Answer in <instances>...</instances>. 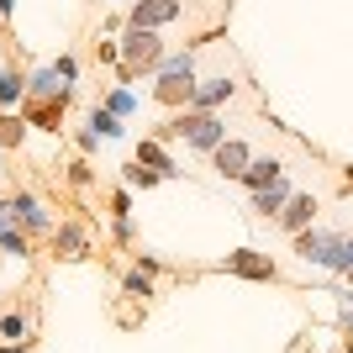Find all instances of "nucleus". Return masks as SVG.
I'll return each mask as SVG.
<instances>
[{"instance_id":"nucleus-1","label":"nucleus","mask_w":353,"mask_h":353,"mask_svg":"<svg viewBox=\"0 0 353 353\" xmlns=\"http://www.w3.org/2000/svg\"><path fill=\"white\" fill-rule=\"evenodd\" d=\"M117 43H121V74H127V79H132V74H143V69L153 74V69H159V59L169 53V48H163V37H159V32H148V27H127Z\"/></svg>"},{"instance_id":"nucleus-2","label":"nucleus","mask_w":353,"mask_h":353,"mask_svg":"<svg viewBox=\"0 0 353 353\" xmlns=\"http://www.w3.org/2000/svg\"><path fill=\"white\" fill-rule=\"evenodd\" d=\"M48 243H53V259H63V264H85L90 253H95V232H90L85 216H63Z\"/></svg>"},{"instance_id":"nucleus-3","label":"nucleus","mask_w":353,"mask_h":353,"mask_svg":"<svg viewBox=\"0 0 353 353\" xmlns=\"http://www.w3.org/2000/svg\"><path fill=\"white\" fill-rule=\"evenodd\" d=\"M216 269H221V274H232V280H259V285L280 280V264H274L269 253H259V248H237V253H227Z\"/></svg>"},{"instance_id":"nucleus-4","label":"nucleus","mask_w":353,"mask_h":353,"mask_svg":"<svg viewBox=\"0 0 353 353\" xmlns=\"http://www.w3.org/2000/svg\"><path fill=\"white\" fill-rule=\"evenodd\" d=\"M11 211H16V227L32 237H53V211L43 206V195H32V190H11Z\"/></svg>"},{"instance_id":"nucleus-5","label":"nucleus","mask_w":353,"mask_h":353,"mask_svg":"<svg viewBox=\"0 0 353 353\" xmlns=\"http://www.w3.org/2000/svg\"><path fill=\"white\" fill-rule=\"evenodd\" d=\"M185 16V0H132V11H127V27H148L159 32L169 27V21H179Z\"/></svg>"},{"instance_id":"nucleus-6","label":"nucleus","mask_w":353,"mask_h":353,"mask_svg":"<svg viewBox=\"0 0 353 353\" xmlns=\"http://www.w3.org/2000/svg\"><path fill=\"white\" fill-rule=\"evenodd\" d=\"M195 85H201L195 74H159V85H153V101L169 105V111H190Z\"/></svg>"},{"instance_id":"nucleus-7","label":"nucleus","mask_w":353,"mask_h":353,"mask_svg":"<svg viewBox=\"0 0 353 353\" xmlns=\"http://www.w3.org/2000/svg\"><path fill=\"white\" fill-rule=\"evenodd\" d=\"M63 111H69V95H53V101H21V117H27V127H37V132H59L63 127Z\"/></svg>"},{"instance_id":"nucleus-8","label":"nucleus","mask_w":353,"mask_h":353,"mask_svg":"<svg viewBox=\"0 0 353 353\" xmlns=\"http://www.w3.org/2000/svg\"><path fill=\"white\" fill-rule=\"evenodd\" d=\"M32 316L27 311H6V316H0V353H27L32 348Z\"/></svg>"},{"instance_id":"nucleus-9","label":"nucleus","mask_w":353,"mask_h":353,"mask_svg":"<svg viewBox=\"0 0 353 353\" xmlns=\"http://www.w3.org/2000/svg\"><path fill=\"white\" fill-rule=\"evenodd\" d=\"M248 159H253V148H248V143H237V137H227V143L211 153V163H216V174H221V179H243Z\"/></svg>"},{"instance_id":"nucleus-10","label":"nucleus","mask_w":353,"mask_h":353,"mask_svg":"<svg viewBox=\"0 0 353 353\" xmlns=\"http://www.w3.org/2000/svg\"><path fill=\"white\" fill-rule=\"evenodd\" d=\"M290 195H295V190L285 185V174H280L274 185H264V190H248V201H253V211H259L264 221H274V216L285 211V201H290Z\"/></svg>"},{"instance_id":"nucleus-11","label":"nucleus","mask_w":353,"mask_h":353,"mask_svg":"<svg viewBox=\"0 0 353 353\" xmlns=\"http://www.w3.org/2000/svg\"><path fill=\"white\" fill-rule=\"evenodd\" d=\"M232 79H227V74H216V79H201V85H195V101H190V111H216V105H227L232 101Z\"/></svg>"},{"instance_id":"nucleus-12","label":"nucleus","mask_w":353,"mask_h":353,"mask_svg":"<svg viewBox=\"0 0 353 353\" xmlns=\"http://www.w3.org/2000/svg\"><path fill=\"white\" fill-rule=\"evenodd\" d=\"M27 95H32V101H53V95H74V85H63L53 63H43V69L27 74Z\"/></svg>"},{"instance_id":"nucleus-13","label":"nucleus","mask_w":353,"mask_h":353,"mask_svg":"<svg viewBox=\"0 0 353 353\" xmlns=\"http://www.w3.org/2000/svg\"><path fill=\"white\" fill-rule=\"evenodd\" d=\"M311 216H316V201H311V195H290V201H285V211L274 221H280V232H306L311 227Z\"/></svg>"},{"instance_id":"nucleus-14","label":"nucleus","mask_w":353,"mask_h":353,"mask_svg":"<svg viewBox=\"0 0 353 353\" xmlns=\"http://www.w3.org/2000/svg\"><path fill=\"white\" fill-rule=\"evenodd\" d=\"M137 163H148V169H159L163 179H174V174H185L174 159H169V148L159 143V137H137Z\"/></svg>"},{"instance_id":"nucleus-15","label":"nucleus","mask_w":353,"mask_h":353,"mask_svg":"<svg viewBox=\"0 0 353 353\" xmlns=\"http://www.w3.org/2000/svg\"><path fill=\"white\" fill-rule=\"evenodd\" d=\"M21 101H27V74L16 69V63H6L0 69V111H16Z\"/></svg>"},{"instance_id":"nucleus-16","label":"nucleus","mask_w":353,"mask_h":353,"mask_svg":"<svg viewBox=\"0 0 353 353\" xmlns=\"http://www.w3.org/2000/svg\"><path fill=\"white\" fill-rule=\"evenodd\" d=\"M285 174L280 159H248V169H243V185L248 190H264V185H274V179Z\"/></svg>"},{"instance_id":"nucleus-17","label":"nucleus","mask_w":353,"mask_h":353,"mask_svg":"<svg viewBox=\"0 0 353 353\" xmlns=\"http://www.w3.org/2000/svg\"><path fill=\"white\" fill-rule=\"evenodd\" d=\"M121 295L137 301V306H148V301H153V274H148L143 264H132L127 274H121Z\"/></svg>"},{"instance_id":"nucleus-18","label":"nucleus","mask_w":353,"mask_h":353,"mask_svg":"<svg viewBox=\"0 0 353 353\" xmlns=\"http://www.w3.org/2000/svg\"><path fill=\"white\" fill-rule=\"evenodd\" d=\"M27 117H21V111H0V148H6V153H11V148H21L27 143Z\"/></svg>"},{"instance_id":"nucleus-19","label":"nucleus","mask_w":353,"mask_h":353,"mask_svg":"<svg viewBox=\"0 0 353 353\" xmlns=\"http://www.w3.org/2000/svg\"><path fill=\"white\" fill-rule=\"evenodd\" d=\"M85 127H95L101 137H127V121L111 111V105H90V117H85Z\"/></svg>"},{"instance_id":"nucleus-20","label":"nucleus","mask_w":353,"mask_h":353,"mask_svg":"<svg viewBox=\"0 0 353 353\" xmlns=\"http://www.w3.org/2000/svg\"><path fill=\"white\" fill-rule=\"evenodd\" d=\"M0 253H11V259H27L32 253V232H21V227H0Z\"/></svg>"},{"instance_id":"nucleus-21","label":"nucleus","mask_w":353,"mask_h":353,"mask_svg":"<svg viewBox=\"0 0 353 353\" xmlns=\"http://www.w3.org/2000/svg\"><path fill=\"white\" fill-rule=\"evenodd\" d=\"M121 185H127V190H153V185H163V174H159V169H148V163H127Z\"/></svg>"},{"instance_id":"nucleus-22","label":"nucleus","mask_w":353,"mask_h":353,"mask_svg":"<svg viewBox=\"0 0 353 353\" xmlns=\"http://www.w3.org/2000/svg\"><path fill=\"white\" fill-rule=\"evenodd\" d=\"M322 248H327V232H316V227L295 232V253H301L306 264H316V259H322Z\"/></svg>"},{"instance_id":"nucleus-23","label":"nucleus","mask_w":353,"mask_h":353,"mask_svg":"<svg viewBox=\"0 0 353 353\" xmlns=\"http://www.w3.org/2000/svg\"><path fill=\"white\" fill-rule=\"evenodd\" d=\"M153 74H195V48H179V53H163Z\"/></svg>"},{"instance_id":"nucleus-24","label":"nucleus","mask_w":353,"mask_h":353,"mask_svg":"<svg viewBox=\"0 0 353 353\" xmlns=\"http://www.w3.org/2000/svg\"><path fill=\"white\" fill-rule=\"evenodd\" d=\"M101 105H111V111H117V117L127 121V117H132V111H137V95H132V90H111V95H105Z\"/></svg>"},{"instance_id":"nucleus-25","label":"nucleus","mask_w":353,"mask_h":353,"mask_svg":"<svg viewBox=\"0 0 353 353\" xmlns=\"http://www.w3.org/2000/svg\"><path fill=\"white\" fill-rule=\"evenodd\" d=\"M105 206H111V216H132V190H127V185H117Z\"/></svg>"},{"instance_id":"nucleus-26","label":"nucleus","mask_w":353,"mask_h":353,"mask_svg":"<svg viewBox=\"0 0 353 353\" xmlns=\"http://www.w3.org/2000/svg\"><path fill=\"white\" fill-rule=\"evenodd\" d=\"M95 59L101 63H121V43L117 37H101V43H95Z\"/></svg>"},{"instance_id":"nucleus-27","label":"nucleus","mask_w":353,"mask_h":353,"mask_svg":"<svg viewBox=\"0 0 353 353\" xmlns=\"http://www.w3.org/2000/svg\"><path fill=\"white\" fill-rule=\"evenodd\" d=\"M90 179H95V174H90V163H85V159H74V163H69V185H74V190H85Z\"/></svg>"},{"instance_id":"nucleus-28","label":"nucleus","mask_w":353,"mask_h":353,"mask_svg":"<svg viewBox=\"0 0 353 353\" xmlns=\"http://www.w3.org/2000/svg\"><path fill=\"white\" fill-rule=\"evenodd\" d=\"M53 69H59L63 85H74V74H79V63H74V53H63V59H53Z\"/></svg>"},{"instance_id":"nucleus-29","label":"nucleus","mask_w":353,"mask_h":353,"mask_svg":"<svg viewBox=\"0 0 353 353\" xmlns=\"http://www.w3.org/2000/svg\"><path fill=\"white\" fill-rule=\"evenodd\" d=\"M338 332H343V343H353V306L338 311Z\"/></svg>"},{"instance_id":"nucleus-30","label":"nucleus","mask_w":353,"mask_h":353,"mask_svg":"<svg viewBox=\"0 0 353 353\" xmlns=\"http://www.w3.org/2000/svg\"><path fill=\"white\" fill-rule=\"evenodd\" d=\"M95 143H101V132H95V127H85V132H79V153H95Z\"/></svg>"},{"instance_id":"nucleus-31","label":"nucleus","mask_w":353,"mask_h":353,"mask_svg":"<svg viewBox=\"0 0 353 353\" xmlns=\"http://www.w3.org/2000/svg\"><path fill=\"white\" fill-rule=\"evenodd\" d=\"M16 16V0H0V21H11Z\"/></svg>"},{"instance_id":"nucleus-32","label":"nucleus","mask_w":353,"mask_h":353,"mask_svg":"<svg viewBox=\"0 0 353 353\" xmlns=\"http://www.w3.org/2000/svg\"><path fill=\"white\" fill-rule=\"evenodd\" d=\"M343 353H353V343H343Z\"/></svg>"},{"instance_id":"nucleus-33","label":"nucleus","mask_w":353,"mask_h":353,"mask_svg":"<svg viewBox=\"0 0 353 353\" xmlns=\"http://www.w3.org/2000/svg\"><path fill=\"white\" fill-rule=\"evenodd\" d=\"M343 179H348V185H353V169H348V174H343Z\"/></svg>"},{"instance_id":"nucleus-34","label":"nucleus","mask_w":353,"mask_h":353,"mask_svg":"<svg viewBox=\"0 0 353 353\" xmlns=\"http://www.w3.org/2000/svg\"><path fill=\"white\" fill-rule=\"evenodd\" d=\"M0 159H6V148H0Z\"/></svg>"}]
</instances>
